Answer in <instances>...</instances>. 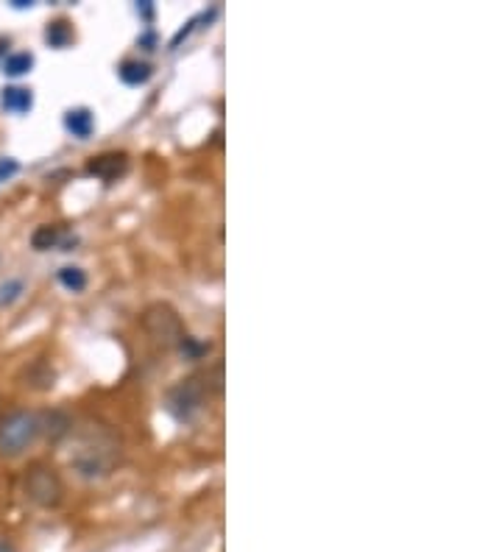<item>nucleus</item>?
<instances>
[{
	"mask_svg": "<svg viewBox=\"0 0 502 552\" xmlns=\"http://www.w3.org/2000/svg\"><path fill=\"white\" fill-rule=\"evenodd\" d=\"M67 438L73 441L70 466L75 474L84 477V480H90V483L107 480L123 461L120 436L100 418H84L82 424L70 427Z\"/></svg>",
	"mask_w": 502,
	"mask_h": 552,
	"instance_id": "nucleus-1",
	"label": "nucleus"
},
{
	"mask_svg": "<svg viewBox=\"0 0 502 552\" xmlns=\"http://www.w3.org/2000/svg\"><path fill=\"white\" fill-rule=\"evenodd\" d=\"M143 321V330L148 335V341L154 343L157 349H179L187 338V330L182 323V315L176 313L168 301H154L148 305L140 315Z\"/></svg>",
	"mask_w": 502,
	"mask_h": 552,
	"instance_id": "nucleus-2",
	"label": "nucleus"
},
{
	"mask_svg": "<svg viewBox=\"0 0 502 552\" xmlns=\"http://www.w3.org/2000/svg\"><path fill=\"white\" fill-rule=\"evenodd\" d=\"M45 433V416L34 410H20L0 421V455L17 458Z\"/></svg>",
	"mask_w": 502,
	"mask_h": 552,
	"instance_id": "nucleus-3",
	"label": "nucleus"
},
{
	"mask_svg": "<svg viewBox=\"0 0 502 552\" xmlns=\"http://www.w3.org/2000/svg\"><path fill=\"white\" fill-rule=\"evenodd\" d=\"M22 491L39 508H56V505H62V499H65L62 477L42 461H37V463H31L29 469H25Z\"/></svg>",
	"mask_w": 502,
	"mask_h": 552,
	"instance_id": "nucleus-4",
	"label": "nucleus"
},
{
	"mask_svg": "<svg viewBox=\"0 0 502 552\" xmlns=\"http://www.w3.org/2000/svg\"><path fill=\"white\" fill-rule=\"evenodd\" d=\"M207 391H210V385L201 383L198 376H187V380L176 383L168 391V410L179 421H190L204 410Z\"/></svg>",
	"mask_w": 502,
	"mask_h": 552,
	"instance_id": "nucleus-5",
	"label": "nucleus"
},
{
	"mask_svg": "<svg viewBox=\"0 0 502 552\" xmlns=\"http://www.w3.org/2000/svg\"><path fill=\"white\" fill-rule=\"evenodd\" d=\"M126 170H129V154H123V151H107V154H98L87 162V173L104 185L117 182L120 176H126Z\"/></svg>",
	"mask_w": 502,
	"mask_h": 552,
	"instance_id": "nucleus-6",
	"label": "nucleus"
},
{
	"mask_svg": "<svg viewBox=\"0 0 502 552\" xmlns=\"http://www.w3.org/2000/svg\"><path fill=\"white\" fill-rule=\"evenodd\" d=\"M75 243V235L65 226H39V229L31 235V246L37 251H50V248H59V251H70V246Z\"/></svg>",
	"mask_w": 502,
	"mask_h": 552,
	"instance_id": "nucleus-7",
	"label": "nucleus"
},
{
	"mask_svg": "<svg viewBox=\"0 0 502 552\" xmlns=\"http://www.w3.org/2000/svg\"><path fill=\"white\" fill-rule=\"evenodd\" d=\"M65 125H67V132L73 137H79V140H87L95 129V117L90 109H70L65 115Z\"/></svg>",
	"mask_w": 502,
	"mask_h": 552,
	"instance_id": "nucleus-8",
	"label": "nucleus"
},
{
	"mask_svg": "<svg viewBox=\"0 0 502 552\" xmlns=\"http://www.w3.org/2000/svg\"><path fill=\"white\" fill-rule=\"evenodd\" d=\"M0 100H4V107L9 112H29L34 107V98H31V90H25V87H6L4 95H0Z\"/></svg>",
	"mask_w": 502,
	"mask_h": 552,
	"instance_id": "nucleus-9",
	"label": "nucleus"
},
{
	"mask_svg": "<svg viewBox=\"0 0 502 552\" xmlns=\"http://www.w3.org/2000/svg\"><path fill=\"white\" fill-rule=\"evenodd\" d=\"M54 380H56V371L50 368V363L42 358V360H37L29 368V383H25V385H31L37 391H48V388H54Z\"/></svg>",
	"mask_w": 502,
	"mask_h": 552,
	"instance_id": "nucleus-10",
	"label": "nucleus"
},
{
	"mask_svg": "<svg viewBox=\"0 0 502 552\" xmlns=\"http://www.w3.org/2000/svg\"><path fill=\"white\" fill-rule=\"evenodd\" d=\"M120 79L126 82V84H145L148 79H151V65L148 62H140V59H129V62H123L120 65Z\"/></svg>",
	"mask_w": 502,
	"mask_h": 552,
	"instance_id": "nucleus-11",
	"label": "nucleus"
},
{
	"mask_svg": "<svg viewBox=\"0 0 502 552\" xmlns=\"http://www.w3.org/2000/svg\"><path fill=\"white\" fill-rule=\"evenodd\" d=\"M59 285L70 293H82L87 288V271L79 265H65L59 268Z\"/></svg>",
	"mask_w": 502,
	"mask_h": 552,
	"instance_id": "nucleus-12",
	"label": "nucleus"
},
{
	"mask_svg": "<svg viewBox=\"0 0 502 552\" xmlns=\"http://www.w3.org/2000/svg\"><path fill=\"white\" fill-rule=\"evenodd\" d=\"M45 39L50 47H67L70 39H73V29H70V22L67 20H56V22H50L48 25V31H45Z\"/></svg>",
	"mask_w": 502,
	"mask_h": 552,
	"instance_id": "nucleus-13",
	"label": "nucleus"
},
{
	"mask_svg": "<svg viewBox=\"0 0 502 552\" xmlns=\"http://www.w3.org/2000/svg\"><path fill=\"white\" fill-rule=\"evenodd\" d=\"M31 67H34V56H31V54H12V56L4 62V73H6V75H14V79H17V75H25Z\"/></svg>",
	"mask_w": 502,
	"mask_h": 552,
	"instance_id": "nucleus-14",
	"label": "nucleus"
},
{
	"mask_svg": "<svg viewBox=\"0 0 502 552\" xmlns=\"http://www.w3.org/2000/svg\"><path fill=\"white\" fill-rule=\"evenodd\" d=\"M22 293V282L20 280H12L6 285H0V305H12L14 298H20Z\"/></svg>",
	"mask_w": 502,
	"mask_h": 552,
	"instance_id": "nucleus-15",
	"label": "nucleus"
},
{
	"mask_svg": "<svg viewBox=\"0 0 502 552\" xmlns=\"http://www.w3.org/2000/svg\"><path fill=\"white\" fill-rule=\"evenodd\" d=\"M17 170H20V162H17V160H12V157H0V185L9 182Z\"/></svg>",
	"mask_w": 502,
	"mask_h": 552,
	"instance_id": "nucleus-16",
	"label": "nucleus"
},
{
	"mask_svg": "<svg viewBox=\"0 0 502 552\" xmlns=\"http://www.w3.org/2000/svg\"><path fill=\"white\" fill-rule=\"evenodd\" d=\"M0 552H17V549H14V544H12V541L0 539Z\"/></svg>",
	"mask_w": 502,
	"mask_h": 552,
	"instance_id": "nucleus-17",
	"label": "nucleus"
}]
</instances>
